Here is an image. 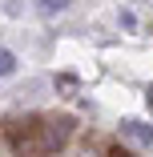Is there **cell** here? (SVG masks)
Wrapping results in <instances>:
<instances>
[{
    "instance_id": "1",
    "label": "cell",
    "mask_w": 153,
    "mask_h": 157,
    "mask_svg": "<svg viewBox=\"0 0 153 157\" xmlns=\"http://www.w3.org/2000/svg\"><path fill=\"white\" fill-rule=\"evenodd\" d=\"M40 117H12L4 125V133H8V145L16 157H44V145H40Z\"/></svg>"
},
{
    "instance_id": "2",
    "label": "cell",
    "mask_w": 153,
    "mask_h": 157,
    "mask_svg": "<svg viewBox=\"0 0 153 157\" xmlns=\"http://www.w3.org/2000/svg\"><path fill=\"white\" fill-rule=\"evenodd\" d=\"M73 117H48L44 125H40V145H44V153H56V149H65L69 145V137H73Z\"/></svg>"
},
{
    "instance_id": "3",
    "label": "cell",
    "mask_w": 153,
    "mask_h": 157,
    "mask_svg": "<svg viewBox=\"0 0 153 157\" xmlns=\"http://www.w3.org/2000/svg\"><path fill=\"white\" fill-rule=\"evenodd\" d=\"M121 133L145 149H153V125H145V121H121Z\"/></svg>"
},
{
    "instance_id": "4",
    "label": "cell",
    "mask_w": 153,
    "mask_h": 157,
    "mask_svg": "<svg viewBox=\"0 0 153 157\" xmlns=\"http://www.w3.org/2000/svg\"><path fill=\"white\" fill-rule=\"evenodd\" d=\"M12 73H16V56L8 48H0V77H12Z\"/></svg>"
},
{
    "instance_id": "5",
    "label": "cell",
    "mask_w": 153,
    "mask_h": 157,
    "mask_svg": "<svg viewBox=\"0 0 153 157\" xmlns=\"http://www.w3.org/2000/svg\"><path fill=\"white\" fill-rule=\"evenodd\" d=\"M36 8L52 16V12H65V8H69V0H36Z\"/></svg>"
},
{
    "instance_id": "6",
    "label": "cell",
    "mask_w": 153,
    "mask_h": 157,
    "mask_svg": "<svg viewBox=\"0 0 153 157\" xmlns=\"http://www.w3.org/2000/svg\"><path fill=\"white\" fill-rule=\"evenodd\" d=\"M56 85H60V89H77V77H73V73H60Z\"/></svg>"
},
{
    "instance_id": "7",
    "label": "cell",
    "mask_w": 153,
    "mask_h": 157,
    "mask_svg": "<svg viewBox=\"0 0 153 157\" xmlns=\"http://www.w3.org/2000/svg\"><path fill=\"white\" fill-rule=\"evenodd\" d=\"M105 157H133V153H129V149H121V145H113V149H109Z\"/></svg>"
},
{
    "instance_id": "8",
    "label": "cell",
    "mask_w": 153,
    "mask_h": 157,
    "mask_svg": "<svg viewBox=\"0 0 153 157\" xmlns=\"http://www.w3.org/2000/svg\"><path fill=\"white\" fill-rule=\"evenodd\" d=\"M145 105H149V109H153V85H149V93H145Z\"/></svg>"
}]
</instances>
